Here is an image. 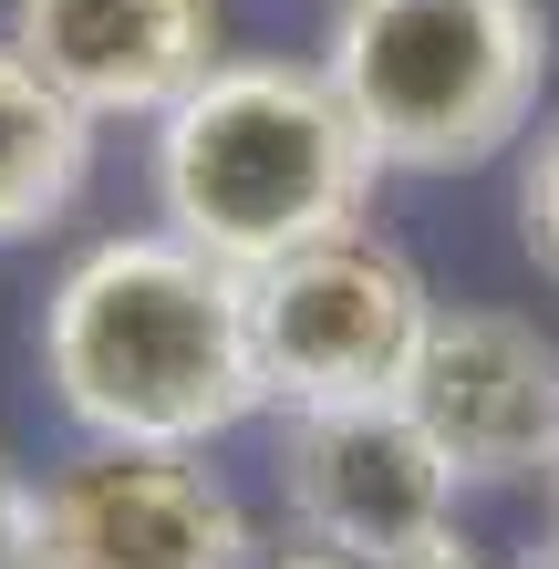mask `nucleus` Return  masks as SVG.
I'll use <instances>...</instances> for the list:
<instances>
[{"label": "nucleus", "instance_id": "11", "mask_svg": "<svg viewBox=\"0 0 559 569\" xmlns=\"http://www.w3.org/2000/svg\"><path fill=\"white\" fill-rule=\"evenodd\" d=\"M259 569H373V559H352V549H321V539H301V549L259 559Z\"/></svg>", "mask_w": 559, "mask_h": 569}, {"label": "nucleus", "instance_id": "4", "mask_svg": "<svg viewBox=\"0 0 559 569\" xmlns=\"http://www.w3.org/2000/svg\"><path fill=\"white\" fill-rule=\"evenodd\" d=\"M446 300L425 290V270L383 228H342V239L290 249L280 270L249 280L259 321V373H270V415L301 405H373V393L415 383V352L436 331Z\"/></svg>", "mask_w": 559, "mask_h": 569}, {"label": "nucleus", "instance_id": "5", "mask_svg": "<svg viewBox=\"0 0 559 569\" xmlns=\"http://www.w3.org/2000/svg\"><path fill=\"white\" fill-rule=\"evenodd\" d=\"M280 497L290 528L321 549H352L373 569H405L415 549L456 539V456L425 435V415L405 393H373V405H301L280 415Z\"/></svg>", "mask_w": 559, "mask_h": 569}, {"label": "nucleus", "instance_id": "9", "mask_svg": "<svg viewBox=\"0 0 559 569\" xmlns=\"http://www.w3.org/2000/svg\"><path fill=\"white\" fill-rule=\"evenodd\" d=\"M93 146H104V124L62 83H42V62L0 31V249L42 239V228H62L83 208Z\"/></svg>", "mask_w": 559, "mask_h": 569}, {"label": "nucleus", "instance_id": "13", "mask_svg": "<svg viewBox=\"0 0 559 569\" xmlns=\"http://www.w3.org/2000/svg\"><path fill=\"white\" fill-rule=\"evenodd\" d=\"M549 487H559V477H549Z\"/></svg>", "mask_w": 559, "mask_h": 569}, {"label": "nucleus", "instance_id": "10", "mask_svg": "<svg viewBox=\"0 0 559 569\" xmlns=\"http://www.w3.org/2000/svg\"><path fill=\"white\" fill-rule=\"evenodd\" d=\"M518 249L539 259V280H559V124L518 156Z\"/></svg>", "mask_w": 559, "mask_h": 569}, {"label": "nucleus", "instance_id": "12", "mask_svg": "<svg viewBox=\"0 0 559 569\" xmlns=\"http://www.w3.org/2000/svg\"><path fill=\"white\" fill-rule=\"evenodd\" d=\"M518 569H559V528H549V539H539L529 559H518Z\"/></svg>", "mask_w": 559, "mask_h": 569}, {"label": "nucleus", "instance_id": "8", "mask_svg": "<svg viewBox=\"0 0 559 569\" xmlns=\"http://www.w3.org/2000/svg\"><path fill=\"white\" fill-rule=\"evenodd\" d=\"M11 42L93 124H156L218 73V0H11Z\"/></svg>", "mask_w": 559, "mask_h": 569}, {"label": "nucleus", "instance_id": "3", "mask_svg": "<svg viewBox=\"0 0 559 569\" xmlns=\"http://www.w3.org/2000/svg\"><path fill=\"white\" fill-rule=\"evenodd\" d=\"M311 62L383 177H467L529 136L549 21L539 0H332Z\"/></svg>", "mask_w": 559, "mask_h": 569}, {"label": "nucleus", "instance_id": "2", "mask_svg": "<svg viewBox=\"0 0 559 569\" xmlns=\"http://www.w3.org/2000/svg\"><path fill=\"white\" fill-rule=\"evenodd\" d=\"M373 177L383 156L321 83V62L228 52L197 93L156 114V228L228 259L239 280L280 270L311 239L363 228Z\"/></svg>", "mask_w": 559, "mask_h": 569}, {"label": "nucleus", "instance_id": "7", "mask_svg": "<svg viewBox=\"0 0 559 569\" xmlns=\"http://www.w3.org/2000/svg\"><path fill=\"white\" fill-rule=\"evenodd\" d=\"M405 405L425 435L456 456L467 487H529L559 477V342L529 311H487V300H446L415 352Z\"/></svg>", "mask_w": 559, "mask_h": 569}, {"label": "nucleus", "instance_id": "6", "mask_svg": "<svg viewBox=\"0 0 559 569\" xmlns=\"http://www.w3.org/2000/svg\"><path fill=\"white\" fill-rule=\"evenodd\" d=\"M42 569H249V518L197 446H83L42 477Z\"/></svg>", "mask_w": 559, "mask_h": 569}, {"label": "nucleus", "instance_id": "1", "mask_svg": "<svg viewBox=\"0 0 559 569\" xmlns=\"http://www.w3.org/2000/svg\"><path fill=\"white\" fill-rule=\"evenodd\" d=\"M42 383L83 446H197L270 415L249 280L177 228L93 239L42 290Z\"/></svg>", "mask_w": 559, "mask_h": 569}]
</instances>
